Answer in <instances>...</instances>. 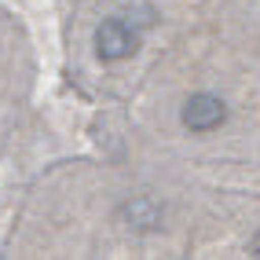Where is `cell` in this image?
<instances>
[{
	"label": "cell",
	"instance_id": "7a4b0ae2",
	"mask_svg": "<svg viewBox=\"0 0 260 260\" xmlns=\"http://www.w3.org/2000/svg\"><path fill=\"white\" fill-rule=\"evenodd\" d=\"M180 117H183V128H190V132H213L228 121V107H223V99H216L209 92H198L183 103Z\"/></svg>",
	"mask_w": 260,
	"mask_h": 260
},
{
	"label": "cell",
	"instance_id": "6da1fadb",
	"mask_svg": "<svg viewBox=\"0 0 260 260\" xmlns=\"http://www.w3.org/2000/svg\"><path fill=\"white\" fill-rule=\"evenodd\" d=\"M95 48H99V59L121 62V59H128L132 51L140 48V29H136L128 19L114 15V19H107L95 29Z\"/></svg>",
	"mask_w": 260,
	"mask_h": 260
}]
</instances>
